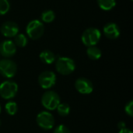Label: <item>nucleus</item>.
Instances as JSON below:
<instances>
[{
	"label": "nucleus",
	"mask_w": 133,
	"mask_h": 133,
	"mask_svg": "<svg viewBox=\"0 0 133 133\" xmlns=\"http://www.w3.org/2000/svg\"><path fill=\"white\" fill-rule=\"evenodd\" d=\"M55 69L58 73L68 76L76 69V63L73 59L68 57H59L55 60Z\"/></svg>",
	"instance_id": "1"
},
{
	"label": "nucleus",
	"mask_w": 133,
	"mask_h": 133,
	"mask_svg": "<svg viewBox=\"0 0 133 133\" xmlns=\"http://www.w3.org/2000/svg\"><path fill=\"white\" fill-rule=\"evenodd\" d=\"M61 102L59 95L54 90L45 91L41 97V104L42 106L49 111H53L57 108Z\"/></svg>",
	"instance_id": "2"
},
{
	"label": "nucleus",
	"mask_w": 133,
	"mask_h": 133,
	"mask_svg": "<svg viewBox=\"0 0 133 133\" xmlns=\"http://www.w3.org/2000/svg\"><path fill=\"white\" fill-rule=\"evenodd\" d=\"M101 33L97 28L90 27L87 29L82 34L81 41L87 47L95 46L101 40Z\"/></svg>",
	"instance_id": "3"
},
{
	"label": "nucleus",
	"mask_w": 133,
	"mask_h": 133,
	"mask_svg": "<svg viewBox=\"0 0 133 133\" xmlns=\"http://www.w3.org/2000/svg\"><path fill=\"white\" fill-rule=\"evenodd\" d=\"M26 31L27 36L32 40H38L44 33V26L43 23L38 19H34L29 22L26 26Z\"/></svg>",
	"instance_id": "4"
},
{
	"label": "nucleus",
	"mask_w": 133,
	"mask_h": 133,
	"mask_svg": "<svg viewBox=\"0 0 133 133\" xmlns=\"http://www.w3.org/2000/svg\"><path fill=\"white\" fill-rule=\"evenodd\" d=\"M18 92V85L12 80H5L0 84V96L5 100L16 97Z\"/></svg>",
	"instance_id": "5"
},
{
	"label": "nucleus",
	"mask_w": 133,
	"mask_h": 133,
	"mask_svg": "<svg viewBox=\"0 0 133 133\" xmlns=\"http://www.w3.org/2000/svg\"><path fill=\"white\" fill-rule=\"evenodd\" d=\"M17 65L15 62L9 58L0 60V74L7 79H11L16 74Z\"/></svg>",
	"instance_id": "6"
},
{
	"label": "nucleus",
	"mask_w": 133,
	"mask_h": 133,
	"mask_svg": "<svg viewBox=\"0 0 133 133\" xmlns=\"http://www.w3.org/2000/svg\"><path fill=\"white\" fill-rule=\"evenodd\" d=\"M37 125L44 130H51L55 126V118L48 111L40 112L36 118Z\"/></svg>",
	"instance_id": "7"
},
{
	"label": "nucleus",
	"mask_w": 133,
	"mask_h": 133,
	"mask_svg": "<svg viewBox=\"0 0 133 133\" xmlns=\"http://www.w3.org/2000/svg\"><path fill=\"white\" fill-rule=\"evenodd\" d=\"M38 83L43 89L49 90L56 83V75L51 71H44L38 76Z\"/></svg>",
	"instance_id": "8"
},
{
	"label": "nucleus",
	"mask_w": 133,
	"mask_h": 133,
	"mask_svg": "<svg viewBox=\"0 0 133 133\" xmlns=\"http://www.w3.org/2000/svg\"><path fill=\"white\" fill-rule=\"evenodd\" d=\"M76 90L82 94H90L94 90L93 83L87 78L80 77L75 82Z\"/></svg>",
	"instance_id": "9"
},
{
	"label": "nucleus",
	"mask_w": 133,
	"mask_h": 133,
	"mask_svg": "<svg viewBox=\"0 0 133 133\" xmlns=\"http://www.w3.org/2000/svg\"><path fill=\"white\" fill-rule=\"evenodd\" d=\"M16 52V46L11 40H5L0 44V55L5 58L12 57Z\"/></svg>",
	"instance_id": "10"
},
{
	"label": "nucleus",
	"mask_w": 133,
	"mask_h": 133,
	"mask_svg": "<svg viewBox=\"0 0 133 133\" xmlns=\"http://www.w3.org/2000/svg\"><path fill=\"white\" fill-rule=\"evenodd\" d=\"M0 31L5 37H14L19 33V26L13 21H6L1 26Z\"/></svg>",
	"instance_id": "11"
},
{
	"label": "nucleus",
	"mask_w": 133,
	"mask_h": 133,
	"mask_svg": "<svg viewBox=\"0 0 133 133\" xmlns=\"http://www.w3.org/2000/svg\"><path fill=\"white\" fill-rule=\"evenodd\" d=\"M104 34L106 37L111 40L117 39L120 35L119 26L115 23H108L104 26Z\"/></svg>",
	"instance_id": "12"
},
{
	"label": "nucleus",
	"mask_w": 133,
	"mask_h": 133,
	"mask_svg": "<svg viewBox=\"0 0 133 133\" xmlns=\"http://www.w3.org/2000/svg\"><path fill=\"white\" fill-rule=\"evenodd\" d=\"M39 58L43 63L47 65H51L56 60L55 55L50 50H44L43 51H41L39 55Z\"/></svg>",
	"instance_id": "13"
},
{
	"label": "nucleus",
	"mask_w": 133,
	"mask_h": 133,
	"mask_svg": "<svg viewBox=\"0 0 133 133\" xmlns=\"http://www.w3.org/2000/svg\"><path fill=\"white\" fill-rule=\"evenodd\" d=\"M87 56L91 60H98L102 55V52H101V49L99 48H97L96 45L88 47V48L87 50Z\"/></svg>",
	"instance_id": "14"
},
{
	"label": "nucleus",
	"mask_w": 133,
	"mask_h": 133,
	"mask_svg": "<svg viewBox=\"0 0 133 133\" xmlns=\"http://www.w3.org/2000/svg\"><path fill=\"white\" fill-rule=\"evenodd\" d=\"M99 7L104 11H110L116 5V0H97Z\"/></svg>",
	"instance_id": "15"
},
{
	"label": "nucleus",
	"mask_w": 133,
	"mask_h": 133,
	"mask_svg": "<svg viewBox=\"0 0 133 133\" xmlns=\"http://www.w3.org/2000/svg\"><path fill=\"white\" fill-rule=\"evenodd\" d=\"M14 44L16 46L19 48H24L28 43V39L26 36L23 34H17L14 37Z\"/></svg>",
	"instance_id": "16"
},
{
	"label": "nucleus",
	"mask_w": 133,
	"mask_h": 133,
	"mask_svg": "<svg viewBox=\"0 0 133 133\" xmlns=\"http://www.w3.org/2000/svg\"><path fill=\"white\" fill-rule=\"evenodd\" d=\"M41 19L44 23H49L55 19V14L52 10H45L41 15Z\"/></svg>",
	"instance_id": "17"
},
{
	"label": "nucleus",
	"mask_w": 133,
	"mask_h": 133,
	"mask_svg": "<svg viewBox=\"0 0 133 133\" xmlns=\"http://www.w3.org/2000/svg\"><path fill=\"white\" fill-rule=\"evenodd\" d=\"M5 110L9 115H15L18 111V105L14 101H9L5 105Z\"/></svg>",
	"instance_id": "18"
},
{
	"label": "nucleus",
	"mask_w": 133,
	"mask_h": 133,
	"mask_svg": "<svg viewBox=\"0 0 133 133\" xmlns=\"http://www.w3.org/2000/svg\"><path fill=\"white\" fill-rule=\"evenodd\" d=\"M56 109H57L58 115L62 117L69 115V114L70 113V110H71L70 106L66 103H60Z\"/></svg>",
	"instance_id": "19"
},
{
	"label": "nucleus",
	"mask_w": 133,
	"mask_h": 133,
	"mask_svg": "<svg viewBox=\"0 0 133 133\" xmlns=\"http://www.w3.org/2000/svg\"><path fill=\"white\" fill-rule=\"evenodd\" d=\"M10 9L9 0H0V16L5 15Z\"/></svg>",
	"instance_id": "20"
},
{
	"label": "nucleus",
	"mask_w": 133,
	"mask_h": 133,
	"mask_svg": "<svg viewBox=\"0 0 133 133\" xmlns=\"http://www.w3.org/2000/svg\"><path fill=\"white\" fill-rule=\"evenodd\" d=\"M53 133H71V132L69 129V128L66 127L65 125H59L54 129Z\"/></svg>",
	"instance_id": "21"
},
{
	"label": "nucleus",
	"mask_w": 133,
	"mask_h": 133,
	"mask_svg": "<svg viewBox=\"0 0 133 133\" xmlns=\"http://www.w3.org/2000/svg\"><path fill=\"white\" fill-rule=\"evenodd\" d=\"M125 113H126L129 116L132 117L133 116V101H129V102L126 104V105H125Z\"/></svg>",
	"instance_id": "22"
},
{
	"label": "nucleus",
	"mask_w": 133,
	"mask_h": 133,
	"mask_svg": "<svg viewBox=\"0 0 133 133\" xmlns=\"http://www.w3.org/2000/svg\"><path fill=\"white\" fill-rule=\"evenodd\" d=\"M118 128L119 130H122V129H125V128H126V124H125V122H122V121L119 122L118 123Z\"/></svg>",
	"instance_id": "23"
},
{
	"label": "nucleus",
	"mask_w": 133,
	"mask_h": 133,
	"mask_svg": "<svg viewBox=\"0 0 133 133\" xmlns=\"http://www.w3.org/2000/svg\"><path fill=\"white\" fill-rule=\"evenodd\" d=\"M118 133H132V132L129 129L125 128V129H124L122 130H119V132Z\"/></svg>",
	"instance_id": "24"
},
{
	"label": "nucleus",
	"mask_w": 133,
	"mask_h": 133,
	"mask_svg": "<svg viewBox=\"0 0 133 133\" xmlns=\"http://www.w3.org/2000/svg\"><path fill=\"white\" fill-rule=\"evenodd\" d=\"M1 111H2V107H1V104H0V114H1Z\"/></svg>",
	"instance_id": "25"
},
{
	"label": "nucleus",
	"mask_w": 133,
	"mask_h": 133,
	"mask_svg": "<svg viewBox=\"0 0 133 133\" xmlns=\"http://www.w3.org/2000/svg\"><path fill=\"white\" fill-rule=\"evenodd\" d=\"M1 125H2V122H1V119H0V126H1Z\"/></svg>",
	"instance_id": "26"
},
{
	"label": "nucleus",
	"mask_w": 133,
	"mask_h": 133,
	"mask_svg": "<svg viewBox=\"0 0 133 133\" xmlns=\"http://www.w3.org/2000/svg\"><path fill=\"white\" fill-rule=\"evenodd\" d=\"M130 1H132V0H130Z\"/></svg>",
	"instance_id": "27"
}]
</instances>
